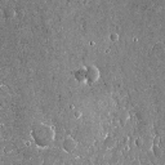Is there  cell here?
Returning <instances> with one entry per match:
<instances>
[{
  "instance_id": "10",
  "label": "cell",
  "mask_w": 165,
  "mask_h": 165,
  "mask_svg": "<svg viewBox=\"0 0 165 165\" xmlns=\"http://www.w3.org/2000/svg\"><path fill=\"white\" fill-rule=\"evenodd\" d=\"M152 146H160V136H156L152 141Z\"/></svg>"
},
{
  "instance_id": "2",
  "label": "cell",
  "mask_w": 165,
  "mask_h": 165,
  "mask_svg": "<svg viewBox=\"0 0 165 165\" xmlns=\"http://www.w3.org/2000/svg\"><path fill=\"white\" fill-rule=\"evenodd\" d=\"M99 76H101V74H99V70L95 66L90 64V66L85 67V81H88L89 84H93V82L98 81Z\"/></svg>"
},
{
  "instance_id": "4",
  "label": "cell",
  "mask_w": 165,
  "mask_h": 165,
  "mask_svg": "<svg viewBox=\"0 0 165 165\" xmlns=\"http://www.w3.org/2000/svg\"><path fill=\"white\" fill-rule=\"evenodd\" d=\"M74 79L77 82H85V67H79L74 71Z\"/></svg>"
},
{
  "instance_id": "11",
  "label": "cell",
  "mask_w": 165,
  "mask_h": 165,
  "mask_svg": "<svg viewBox=\"0 0 165 165\" xmlns=\"http://www.w3.org/2000/svg\"><path fill=\"white\" fill-rule=\"evenodd\" d=\"M74 116H75L76 119H80L81 118V112L80 111H75V112H74Z\"/></svg>"
},
{
  "instance_id": "7",
  "label": "cell",
  "mask_w": 165,
  "mask_h": 165,
  "mask_svg": "<svg viewBox=\"0 0 165 165\" xmlns=\"http://www.w3.org/2000/svg\"><path fill=\"white\" fill-rule=\"evenodd\" d=\"M156 54H161L163 52H164V44L161 41H159V43H156L155 46H154V49H152Z\"/></svg>"
},
{
  "instance_id": "5",
  "label": "cell",
  "mask_w": 165,
  "mask_h": 165,
  "mask_svg": "<svg viewBox=\"0 0 165 165\" xmlns=\"http://www.w3.org/2000/svg\"><path fill=\"white\" fill-rule=\"evenodd\" d=\"M3 14H4V17H5L7 20H10V18H13V17L16 16V9L13 7H7L5 9L3 10Z\"/></svg>"
},
{
  "instance_id": "9",
  "label": "cell",
  "mask_w": 165,
  "mask_h": 165,
  "mask_svg": "<svg viewBox=\"0 0 165 165\" xmlns=\"http://www.w3.org/2000/svg\"><path fill=\"white\" fill-rule=\"evenodd\" d=\"M110 40L114 41V43H116V41L119 40V34H118V32H111V34H110Z\"/></svg>"
},
{
  "instance_id": "1",
  "label": "cell",
  "mask_w": 165,
  "mask_h": 165,
  "mask_svg": "<svg viewBox=\"0 0 165 165\" xmlns=\"http://www.w3.org/2000/svg\"><path fill=\"white\" fill-rule=\"evenodd\" d=\"M31 137L38 147L46 148L54 142L56 130L52 125H48L45 123H36L31 128Z\"/></svg>"
},
{
  "instance_id": "6",
  "label": "cell",
  "mask_w": 165,
  "mask_h": 165,
  "mask_svg": "<svg viewBox=\"0 0 165 165\" xmlns=\"http://www.w3.org/2000/svg\"><path fill=\"white\" fill-rule=\"evenodd\" d=\"M105 146L107 147V148H114V147L116 146V140L112 136H107L106 138H105Z\"/></svg>"
},
{
  "instance_id": "3",
  "label": "cell",
  "mask_w": 165,
  "mask_h": 165,
  "mask_svg": "<svg viewBox=\"0 0 165 165\" xmlns=\"http://www.w3.org/2000/svg\"><path fill=\"white\" fill-rule=\"evenodd\" d=\"M76 147H77L76 140H75V138H72V137H70V136L64 138L63 142H62V148H63V151H66V152H68V154L74 152V151L76 150Z\"/></svg>"
},
{
  "instance_id": "8",
  "label": "cell",
  "mask_w": 165,
  "mask_h": 165,
  "mask_svg": "<svg viewBox=\"0 0 165 165\" xmlns=\"http://www.w3.org/2000/svg\"><path fill=\"white\" fill-rule=\"evenodd\" d=\"M152 152H154V155L156 156V158H160L161 154H163V150H161V147L160 146H152Z\"/></svg>"
}]
</instances>
